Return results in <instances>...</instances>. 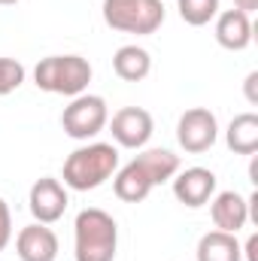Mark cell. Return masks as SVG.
Here are the masks:
<instances>
[{
	"instance_id": "cell-21",
	"label": "cell",
	"mask_w": 258,
	"mask_h": 261,
	"mask_svg": "<svg viewBox=\"0 0 258 261\" xmlns=\"http://www.w3.org/2000/svg\"><path fill=\"white\" fill-rule=\"evenodd\" d=\"M240 249H243L246 261H258V234H252V237L246 240V246H240Z\"/></svg>"
},
{
	"instance_id": "cell-12",
	"label": "cell",
	"mask_w": 258,
	"mask_h": 261,
	"mask_svg": "<svg viewBox=\"0 0 258 261\" xmlns=\"http://www.w3.org/2000/svg\"><path fill=\"white\" fill-rule=\"evenodd\" d=\"M210 216H213L219 231L237 234L249 222V203L237 192H219L216 197H210Z\"/></svg>"
},
{
	"instance_id": "cell-1",
	"label": "cell",
	"mask_w": 258,
	"mask_h": 261,
	"mask_svg": "<svg viewBox=\"0 0 258 261\" xmlns=\"http://www.w3.org/2000/svg\"><path fill=\"white\" fill-rule=\"evenodd\" d=\"M176 173H179V155H173L170 149H146L116 173L113 192L125 203H140L155 186L173 179Z\"/></svg>"
},
{
	"instance_id": "cell-3",
	"label": "cell",
	"mask_w": 258,
	"mask_h": 261,
	"mask_svg": "<svg viewBox=\"0 0 258 261\" xmlns=\"http://www.w3.org/2000/svg\"><path fill=\"white\" fill-rule=\"evenodd\" d=\"M73 237H76V261H116L119 225L107 210L100 206L82 210L76 216Z\"/></svg>"
},
{
	"instance_id": "cell-19",
	"label": "cell",
	"mask_w": 258,
	"mask_h": 261,
	"mask_svg": "<svg viewBox=\"0 0 258 261\" xmlns=\"http://www.w3.org/2000/svg\"><path fill=\"white\" fill-rule=\"evenodd\" d=\"M12 240V213H9V203L0 197V252L9 246Z\"/></svg>"
},
{
	"instance_id": "cell-20",
	"label": "cell",
	"mask_w": 258,
	"mask_h": 261,
	"mask_svg": "<svg viewBox=\"0 0 258 261\" xmlns=\"http://www.w3.org/2000/svg\"><path fill=\"white\" fill-rule=\"evenodd\" d=\"M243 85H246V100L255 107V103H258V70H252V73L246 76V82H243Z\"/></svg>"
},
{
	"instance_id": "cell-24",
	"label": "cell",
	"mask_w": 258,
	"mask_h": 261,
	"mask_svg": "<svg viewBox=\"0 0 258 261\" xmlns=\"http://www.w3.org/2000/svg\"><path fill=\"white\" fill-rule=\"evenodd\" d=\"M12 3H18V0H0V6H12Z\"/></svg>"
},
{
	"instance_id": "cell-6",
	"label": "cell",
	"mask_w": 258,
	"mask_h": 261,
	"mask_svg": "<svg viewBox=\"0 0 258 261\" xmlns=\"http://www.w3.org/2000/svg\"><path fill=\"white\" fill-rule=\"evenodd\" d=\"M107 122H110V110H107V100L97 97V94L73 97L70 107H64V113H61V128L73 140L97 137L100 130L107 128Z\"/></svg>"
},
{
	"instance_id": "cell-17",
	"label": "cell",
	"mask_w": 258,
	"mask_h": 261,
	"mask_svg": "<svg viewBox=\"0 0 258 261\" xmlns=\"http://www.w3.org/2000/svg\"><path fill=\"white\" fill-rule=\"evenodd\" d=\"M179 18L192 28H203L219 15V0H176Z\"/></svg>"
},
{
	"instance_id": "cell-15",
	"label": "cell",
	"mask_w": 258,
	"mask_h": 261,
	"mask_svg": "<svg viewBox=\"0 0 258 261\" xmlns=\"http://www.w3.org/2000/svg\"><path fill=\"white\" fill-rule=\"evenodd\" d=\"M113 70L125 82H143L152 73V58L143 46H122L113 55Z\"/></svg>"
},
{
	"instance_id": "cell-8",
	"label": "cell",
	"mask_w": 258,
	"mask_h": 261,
	"mask_svg": "<svg viewBox=\"0 0 258 261\" xmlns=\"http://www.w3.org/2000/svg\"><path fill=\"white\" fill-rule=\"evenodd\" d=\"M110 130H113V140L125 149H143L155 130V122H152V113L143 110V107H122L110 122Z\"/></svg>"
},
{
	"instance_id": "cell-2",
	"label": "cell",
	"mask_w": 258,
	"mask_h": 261,
	"mask_svg": "<svg viewBox=\"0 0 258 261\" xmlns=\"http://www.w3.org/2000/svg\"><path fill=\"white\" fill-rule=\"evenodd\" d=\"M119 170V149L113 143H88L64 161V186L73 192H94Z\"/></svg>"
},
{
	"instance_id": "cell-22",
	"label": "cell",
	"mask_w": 258,
	"mask_h": 261,
	"mask_svg": "<svg viewBox=\"0 0 258 261\" xmlns=\"http://www.w3.org/2000/svg\"><path fill=\"white\" fill-rule=\"evenodd\" d=\"M234 9H243V12L249 15V12L258 9V0H234Z\"/></svg>"
},
{
	"instance_id": "cell-23",
	"label": "cell",
	"mask_w": 258,
	"mask_h": 261,
	"mask_svg": "<svg viewBox=\"0 0 258 261\" xmlns=\"http://www.w3.org/2000/svg\"><path fill=\"white\" fill-rule=\"evenodd\" d=\"M249 182L258 186V158H255V155H252V164H249Z\"/></svg>"
},
{
	"instance_id": "cell-13",
	"label": "cell",
	"mask_w": 258,
	"mask_h": 261,
	"mask_svg": "<svg viewBox=\"0 0 258 261\" xmlns=\"http://www.w3.org/2000/svg\"><path fill=\"white\" fill-rule=\"evenodd\" d=\"M216 40L228 52H243L252 43V21L243 9H225L216 15Z\"/></svg>"
},
{
	"instance_id": "cell-18",
	"label": "cell",
	"mask_w": 258,
	"mask_h": 261,
	"mask_svg": "<svg viewBox=\"0 0 258 261\" xmlns=\"http://www.w3.org/2000/svg\"><path fill=\"white\" fill-rule=\"evenodd\" d=\"M24 76H28V70L21 61H15V58H0V97L3 94H12L21 82H24Z\"/></svg>"
},
{
	"instance_id": "cell-4",
	"label": "cell",
	"mask_w": 258,
	"mask_h": 261,
	"mask_svg": "<svg viewBox=\"0 0 258 261\" xmlns=\"http://www.w3.org/2000/svg\"><path fill=\"white\" fill-rule=\"evenodd\" d=\"M34 82L40 91L79 97L91 82V64L82 55H49L34 67Z\"/></svg>"
},
{
	"instance_id": "cell-10",
	"label": "cell",
	"mask_w": 258,
	"mask_h": 261,
	"mask_svg": "<svg viewBox=\"0 0 258 261\" xmlns=\"http://www.w3.org/2000/svg\"><path fill=\"white\" fill-rule=\"evenodd\" d=\"M216 173L207 170V167H189V170H179L176 179H173V195L179 203H186L189 210H197L203 203H210V197L216 195Z\"/></svg>"
},
{
	"instance_id": "cell-5",
	"label": "cell",
	"mask_w": 258,
	"mask_h": 261,
	"mask_svg": "<svg viewBox=\"0 0 258 261\" xmlns=\"http://www.w3.org/2000/svg\"><path fill=\"white\" fill-rule=\"evenodd\" d=\"M104 21L113 31L149 37L164 24L161 0H104Z\"/></svg>"
},
{
	"instance_id": "cell-14",
	"label": "cell",
	"mask_w": 258,
	"mask_h": 261,
	"mask_svg": "<svg viewBox=\"0 0 258 261\" xmlns=\"http://www.w3.org/2000/svg\"><path fill=\"white\" fill-rule=\"evenodd\" d=\"M197 261H243V249L237 243V234L228 231H210L197 243Z\"/></svg>"
},
{
	"instance_id": "cell-11",
	"label": "cell",
	"mask_w": 258,
	"mask_h": 261,
	"mask_svg": "<svg viewBox=\"0 0 258 261\" xmlns=\"http://www.w3.org/2000/svg\"><path fill=\"white\" fill-rule=\"evenodd\" d=\"M15 252L21 261H55L58 258V234L49 225H28L15 237Z\"/></svg>"
},
{
	"instance_id": "cell-7",
	"label": "cell",
	"mask_w": 258,
	"mask_h": 261,
	"mask_svg": "<svg viewBox=\"0 0 258 261\" xmlns=\"http://www.w3.org/2000/svg\"><path fill=\"white\" fill-rule=\"evenodd\" d=\"M216 137H219V122L216 116L207 110V107H192L179 116V125H176V140L186 152L200 155L207 149L216 146Z\"/></svg>"
},
{
	"instance_id": "cell-16",
	"label": "cell",
	"mask_w": 258,
	"mask_h": 261,
	"mask_svg": "<svg viewBox=\"0 0 258 261\" xmlns=\"http://www.w3.org/2000/svg\"><path fill=\"white\" fill-rule=\"evenodd\" d=\"M228 149L237 155H255L258 152V116L255 113H240L231 119V125L225 130Z\"/></svg>"
},
{
	"instance_id": "cell-9",
	"label": "cell",
	"mask_w": 258,
	"mask_h": 261,
	"mask_svg": "<svg viewBox=\"0 0 258 261\" xmlns=\"http://www.w3.org/2000/svg\"><path fill=\"white\" fill-rule=\"evenodd\" d=\"M67 203H70L67 189L58 182V179H52V176H43V179H37V182L31 186L28 206H31V216H34L40 225L58 222V219L67 213Z\"/></svg>"
}]
</instances>
